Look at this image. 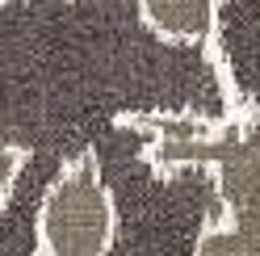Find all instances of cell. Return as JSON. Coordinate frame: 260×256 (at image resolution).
I'll use <instances>...</instances> for the list:
<instances>
[{
  "label": "cell",
  "instance_id": "6da1fadb",
  "mask_svg": "<svg viewBox=\"0 0 260 256\" xmlns=\"http://www.w3.org/2000/svg\"><path fill=\"white\" fill-rule=\"evenodd\" d=\"M113 122L139 139V159L155 177L206 172L214 202L189 256H260V114L130 109Z\"/></svg>",
  "mask_w": 260,
  "mask_h": 256
},
{
  "label": "cell",
  "instance_id": "7a4b0ae2",
  "mask_svg": "<svg viewBox=\"0 0 260 256\" xmlns=\"http://www.w3.org/2000/svg\"><path fill=\"white\" fill-rule=\"evenodd\" d=\"M122 239V210L113 198L92 147H80L46 177L34 227H29V256H113Z\"/></svg>",
  "mask_w": 260,
  "mask_h": 256
},
{
  "label": "cell",
  "instance_id": "3957f363",
  "mask_svg": "<svg viewBox=\"0 0 260 256\" xmlns=\"http://www.w3.org/2000/svg\"><path fill=\"white\" fill-rule=\"evenodd\" d=\"M222 5L226 0H135L139 21L151 38L168 46H193V51L214 46Z\"/></svg>",
  "mask_w": 260,
  "mask_h": 256
},
{
  "label": "cell",
  "instance_id": "277c9868",
  "mask_svg": "<svg viewBox=\"0 0 260 256\" xmlns=\"http://www.w3.org/2000/svg\"><path fill=\"white\" fill-rule=\"evenodd\" d=\"M25 168H29V151H21V147H0V210H5V206L13 202V194L21 189Z\"/></svg>",
  "mask_w": 260,
  "mask_h": 256
},
{
  "label": "cell",
  "instance_id": "5b68a950",
  "mask_svg": "<svg viewBox=\"0 0 260 256\" xmlns=\"http://www.w3.org/2000/svg\"><path fill=\"white\" fill-rule=\"evenodd\" d=\"M0 5H5V0H0Z\"/></svg>",
  "mask_w": 260,
  "mask_h": 256
}]
</instances>
